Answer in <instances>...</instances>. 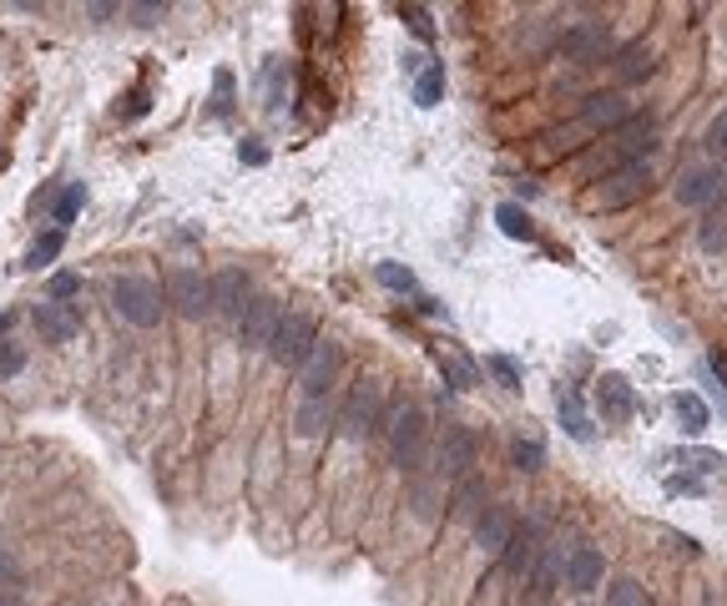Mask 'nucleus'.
<instances>
[{
    "mask_svg": "<svg viewBox=\"0 0 727 606\" xmlns=\"http://www.w3.org/2000/svg\"><path fill=\"white\" fill-rule=\"evenodd\" d=\"M490 370L501 374V384H505V389H520V374H516V364H511V359H501V354H495V359H490Z\"/></svg>",
    "mask_w": 727,
    "mask_h": 606,
    "instance_id": "f704fd0d",
    "label": "nucleus"
},
{
    "mask_svg": "<svg viewBox=\"0 0 727 606\" xmlns=\"http://www.w3.org/2000/svg\"><path fill=\"white\" fill-rule=\"evenodd\" d=\"M81 198H86V193H81V183H71L67 193H61V198L51 202V218H56V228H61V233H67V228H71V218L81 212Z\"/></svg>",
    "mask_w": 727,
    "mask_h": 606,
    "instance_id": "bb28decb",
    "label": "nucleus"
},
{
    "mask_svg": "<svg viewBox=\"0 0 727 606\" xmlns=\"http://www.w3.org/2000/svg\"><path fill=\"white\" fill-rule=\"evenodd\" d=\"M81 293V278L77 273H56L51 278V303H67V299H77Z\"/></svg>",
    "mask_w": 727,
    "mask_h": 606,
    "instance_id": "72a5a7b5",
    "label": "nucleus"
},
{
    "mask_svg": "<svg viewBox=\"0 0 727 606\" xmlns=\"http://www.w3.org/2000/svg\"><path fill=\"white\" fill-rule=\"evenodd\" d=\"M561 567H566V556L561 551H536V567H530V592L536 596H551L555 592V581H561Z\"/></svg>",
    "mask_w": 727,
    "mask_h": 606,
    "instance_id": "aec40b11",
    "label": "nucleus"
},
{
    "mask_svg": "<svg viewBox=\"0 0 727 606\" xmlns=\"http://www.w3.org/2000/svg\"><path fill=\"white\" fill-rule=\"evenodd\" d=\"M511 461H516L520 470H541V465H546V445H541V440H516V445H511Z\"/></svg>",
    "mask_w": 727,
    "mask_h": 606,
    "instance_id": "c85d7f7f",
    "label": "nucleus"
},
{
    "mask_svg": "<svg viewBox=\"0 0 727 606\" xmlns=\"http://www.w3.org/2000/svg\"><path fill=\"white\" fill-rule=\"evenodd\" d=\"M607 606H652V596H647V586H636L632 576H622V581H611Z\"/></svg>",
    "mask_w": 727,
    "mask_h": 606,
    "instance_id": "393cba45",
    "label": "nucleus"
},
{
    "mask_svg": "<svg viewBox=\"0 0 727 606\" xmlns=\"http://www.w3.org/2000/svg\"><path fill=\"white\" fill-rule=\"evenodd\" d=\"M132 15H137V26H152L162 15V5H132Z\"/></svg>",
    "mask_w": 727,
    "mask_h": 606,
    "instance_id": "4c0bfd02",
    "label": "nucleus"
},
{
    "mask_svg": "<svg viewBox=\"0 0 727 606\" xmlns=\"http://www.w3.org/2000/svg\"><path fill=\"white\" fill-rule=\"evenodd\" d=\"M495 223H501L505 237H520V243H530V237H536V228H530L526 208H516V202H501V208H495Z\"/></svg>",
    "mask_w": 727,
    "mask_h": 606,
    "instance_id": "5701e85b",
    "label": "nucleus"
},
{
    "mask_svg": "<svg viewBox=\"0 0 727 606\" xmlns=\"http://www.w3.org/2000/svg\"><path fill=\"white\" fill-rule=\"evenodd\" d=\"M626 117H632L626 96H617V92H596V96H586V121H591V127H622Z\"/></svg>",
    "mask_w": 727,
    "mask_h": 606,
    "instance_id": "a211bd4d",
    "label": "nucleus"
},
{
    "mask_svg": "<svg viewBox=\"0 0 727 606\" xmlns=\"http://www.w3.org/2000/svg\"><path fill=\"white\" fill-rule=\"evenodd\" d=\"M404 15H410V26H414V36H424V40L435 36V31H430V15H424V11H420V5H410V11H404Z\"/></svg>",
    "mask_w": 727,
    "mask_h": 606,
    "instance_id": "c9c22d12",
    "label": "nucleus"
},
{
    "mask_svg": "<svg viewBox=\"0 0 727 606\" xmlns=\"http://www.w3.org/2000/svg\"><path fill=\"white\" fill-rule=\"evenodd\" d=\"M596 409H601V420L607 424L632 420L636 395H632V384H626V374H601V380H596Z\"/></svg>",
    "mask_w": 727,
    "mask_h": 606,
    "instance_id": "9d476101",
    "label": "nucleus"
},
{
    "mask_svg": "<svg viewBox=\"0 0 727 606\" xmlns=\"http://www.w3.org/2000/svg\"><path fill=\"white\" fill-rule=\"evenodd\" d=\"M611 67H617V81H626V86H632V81H647L657 61H652V51L642 46V40H632V46H626V51L617 56Z\"/></svg>",
    "mask_w": 727,
    "mask_h": 606,
    "instance_id": "412c9836",
    "label": "nucleus"
},
{
    "mask_svg": "<svg viewBox=\"0 0 727 606\" xmlns=\"http://www.w3.org/2000/svg\"><path fill=\"white\" fill-rule=\"evenodd\" d=\"M723 193H727V172H717V167H692L677 183V202L682 208H713Z\"/></svg>",
    "mask_w": 727,
    "mask_h": 606,
    "instance_id": "0eeeda50",
    "label": "nucleus"
},
{
    "mask_svg": "<svg viewBox=\"0 0 727 606\" xmlns=\"http://www.w3.org/2000/svg\"><path fill=\"white\" fill-rule=\"evenodd\" d=\"M505 556H511V571H526L530 561H536V540H530V536H511Z\"/></svg>",
    "mask_w": 727,
    "mask_h": 606,
    "instance_id": "7c9ffc66",
    "label": "nucleus"
},
{
    "mask_svg": "<svg viewBox=\"0 0 727 606\" xmlns=\"http://www.w3.org/2000/svg\"><path fill=\"white\" fill-rule=\"evenodd\" d=\"M0 606H15V602H0Z\"/></svg>",
    "mask_w": 727,
    "mask_h": 606,
    "instance_id": "58836bf2",
    "label": "nucleus"
},
{
    "mask_svg": "<svg viewBox=\"0 0 727 606\" xmlns=\"http://www.w3.org/2000/svg\"><path fill=\"white\" fill-rule=\"evenodd\" d=\"M379 430H389L395 440V465L399 470H420L424 461V445H430V420H424L420 405H389L384 409Z\"/></svg>",
    "mask_w": 727,
    "mask_h": 606,
    "instance_id": "f257e3e1",
    "label": "nucleus"
},
{
    "mask_svg": "<svg viewBox=\"0 0 727 606\" xmlns=\"http://www.w3.org/2000/svg\"><path fill=\"white\" fill-rule=\"evenodd\" d=\"M511 536H516V515L505 511V505H485V511L476 515V540L485 551H505Z\"/></svg>",
    "mask_w": 727,
    "mask_h": 606,
    "instance_id": "4468645a",
    "label": "nucleus"
},
{
    "mask_svg": "<svg viewBox=\"0 0 727 606\" xmlns=\"http://www.w3.org/2000/svg\"><path fill=\"white\" fill-rule=\"evenodd\" d=\"M561 424H566L576 440H591V420H586V405H582V395H561Z\"/></svg>",
    "mask_w": 727,
    "mask_h": 606,
    "instance_id": "b1692460",
    "label": "nucleus"
},
{
    "mask_svg": "<svg viewBox=\"0 0 727 606\" xmlns=\"http://www.w3.org/2000/svg\"><path fill=\"white\" fill-rule=\"evenodd\" d=\"M702 147L713 152V158H727V112H717L713 127H707V137H702Z\"/></svg>",
    "mask_w": 727,
    "mask_h": 606,
    "instance_id": "2f4dec72",
    "label": "nucleus"
},
{
    "mask_svg": "<svg viewBox=\"0 0 727 606\" xmlns=\"http://www.w3.org/2000/svg\"><path fill=\"white\" fill-rule=\"evenodd\" d=\"M439 92H445V67H424L420 81H414V102H420V106H435Z\"/></svg>",
    "mask_w": 727,
    "mask_h": 606,
    "instance_id": "a878e982",
    "label": "nucleus"
},
{
    "mask_svg": "<svg viewBox=\"0 0 727 606\" xmlns=\"http://www.w3.org/2000/svg\"><path fill=\"white\" fill-rule=\"evenodd\" d=\"M379 283H389V289H399V293H414V273L399 264H379Z\"/></svg>",
    "mask_w": 727,
    "mask_h": 606,
    "instance_id": "473e14b6",
    "label": "nucleus"
},
{
    "mask_svg": "<svg viewBox=\"0 0 727 606\" xmlns=\"http://www.w3.org/2000/svg\"><path fill=\"white\" fill-rule=\"evenodd\" d=\"M31 318H36V329H40V339H46V343H71L81 334L77 314H71L67 303L46 299V303H36V314H31Z\"/></svg>",
    "mask_w": 727,
    "mask_h": 606,
    "instance_id": "ddd939ff",
    "label": "nucleus"
},
{
    "mask_svg": "<svg viewBox=\"0 0 727 606\" xmlns=\"http://www.w3.org/2000/svg\"><path fill=\"white\" fill-rule=\"evenodd\" d=\"M278 318H283V308H278V299H248V308L238 314V334H243V343L248 349H263L268 339H273V329H278Z\"/></svg>",
    "mask_w": 727,
    "mask_h": 606,
    "instance_id": "6e6552de",
    "label": "nucleus"
},
{
    "mask_svg": "<svg viewBox=\"0 0 727 606\" xmlns=\"http://www.w3.org/2000/svg\"><path fill=\"white\" fill-rule=\"evenodd\" d=\"M672 409H677V420H682V430H688V435H702V430L713 424V409H707V399L692 395V389L672 395Z\"/></svg>",
    "mask_w": 727,
    "mask_h": 606,
    "instance_id": "6ab92c4d",
    "label": "nucleus"
},
{
    "mask_svg": "<svg viewBox=\"0 0 727 606\" xmlns=\"http://www.w3.org/2000/svg\"><path fill=\"white\" fill-rule=\"evenodd\" d=\"M561 576H566L571 592H596V586H601V576H607V556L596 551V546H576V551L566 556Z\"/></svg>",
    "mask_w": 727,
    "mask_h": 606,
    "instance_id": "f8f14e48",
    "label": "nucleus"
},
{
    "mask_svg": "<svg viewBox=\"0 0 727 606\" xmlns=\"http://www.w3.org/2000/svg\"><path fill=\"white\" fill-rule=\"evenodd\" d=\"M112 303H117V314L127 318V324H137V329H152V324H162V293L152 278H117V289H112Z\"/></svg>",
    "mask_w": 727,
    "mask_h": 606,
    "instance_id": "f03ea898",
    "label": "nucleus"
},
{
    "mask_svg": "<svg viewBox=\"0 0 727 606\" xmlns=\"http://www.w3.org/2000/svg\"><path fill=\"white\" fill-rule=\"evenodd\" d=\"M652 193V167L647 162H632V167H622V172H611L607 183L591 193V208H626V202H636V198H647Z\"/></svg>",
    "mask_w": 727,
    "mask_h": 606,
    "instance_id": "423d86ee",
    "label": "nucleus"
},
{
    "mask_svg": "<svg viewBox=\"0 0 727 606\" xmlns=\"http://www.w3.org/2000/svg\"><path fill=\"white\" fill-rule=\"evenodd\" d=\"M21 364H26V359H21V349H5V354H0V380H5V374H15Z\"/></svg>",
    "mask_w": 727,
    "mask_h": 606,
    "instance_id": "e433bc0d",
    "label": "nucleus"
},
{
    "mask_svg": "<svg viewBox=\"0 0 727 606\" xmlns=\"http://www.w3.org/2000/svg\"><path fill=\"white\" fill-rule=\"evenodd\" d=\"M308 349H314V318L308 314H283L278 318L273 339H268V354L283 364V370H298L308 359Z\"/></svg>",
    "mask_w": 727,
    "mask_h": 606,
    "instance_id": "20e7f679",
    "label": "nucleus"
},
{
    "mask_svg": "<svg viewBox=\"0 0 727 606\" xmlns=\"http://www.w3.org/2000/svg\"><path fill=\"white\" fill-rule=\"evenodd\" d=\"M379 399H384V384L379 380H359L354 384V395H349L344 415H339V430H344V440H364L370 430H379V420H384Z\"/></svg>",
    "mask_w": 727,
    "mask_h": 606,
    "instance_id": "7ed1b4c3",
    "label": "nucleus"
},
{
    "mask_svg": "<svg viewBox=\"0 0 727 606\" xmlns=\"http://www.w3.org/2000/svg\"><path fill=\"white\" fill-rule=\"evenodd\" d=\"M293 424H298V435H304V440H318V435H324V430L333 424L329 395H324V399H304V405H298V420H293Z\"/></svg>",
    "mask_w": 727,
    "mask_h": 606,
    "instance_id": "4be33fe9",
    "label": "nucleus"
},
{
    "mask_svg": "<svg viewBox=\"0 0 727 606\" xmlns=\"http://www.w3.org/2000/svg\"><path fill=\"white\" fill-rule=\"evenodd\" d=\"M697 243H702L707 253H723V248H727V218H717V212H713V218H702Z\"/></svg>",
    "mask_w": 727,
    "mask_h": 606,
    "instance_id": "cd10ccee",
    "label": "nucleus"
},
{
    "mask_svg": "<svg viewBox=\"0 0 727 606\" xmlns=\"http://www.w3.org/2000/svg\"><path fill=\"white\" fill-rule=\"evenodd\" d=\"M617 158H622V167H632V162H647L652 147H657V121L652 117H626L622 127H617Z\"/></svg>",
    "mask_w": 727,
    "mask_h": 606,
    "instance_id": "1a4fd4ad",
    "label": "nucleus"
},
{
    "mask_svg": "<svg viewBox=\"0 0 727 606\" xmlns=\"http://www.w3.org/2000/svg\"><path fill=\"white\" fill-rule=\"evenodd\" d=\"M212 293V308H223V314L238 318L243 308H248V273H238V268H223V273L208 283Z\"/></svg>",
    "mask_w": 727,
    "mask_h": 606,
    "instance_id": "dca6fc26",
    "label": "nucleus"
},
{
    "mask_svg": "<svg viewBox=\"0 0 727 606\" xmlns=\"http://www.w3.org/2000/svg\"><path fill=\"white\" fill-rule=\"evenodd\" d=\"M339 364H344L339 343H333V339H314L308 359L298 364V384H304V399H324V395H329L333 380H339Z\"/></svg>",
    "mask_w": 727,
    "mask_h": 606,
    "instance_id": "39448f33",
    "label": "nucleus"
},
{
    "mask_svg": "<svg viewBox=\"0 0 727 606\" xmlns=\"http://www.w3.org/2000/svg\"><path fill=\"white\" fill-rule=\"evenodd\" d=\"M607 46H611L607 26H576V31H566V36H561V51H566L571 61H582V67L601 61V56H607Z\"/></svg>",
    "mask_w": 727,
    "mask_h": 606,
    "instance_id": "2eb2a0df",
    "label": "nucleus"
},
{
    "mask_svg": "<svg viewBox=\"0 0 727 606\" xmlns=\"http://www.w3.org/2000/svg\"><path fill=\"white\" fill-rule=\"evenodd\" d=\"M61 243H67V233H61V228H56V233H46V237H40V243H36V248H31V258H26V264H31V268L51 264L56 253H61Z\"/></svg>",
    "mask_w": 727,
    "mask_h": 606,
    "instance_id": "c756f323",
    "label": "nucleus"
},
{
    "mask_svg": "<svg viewBox=\"0 0 727 606\" xmlns=\"http://www.w3.org/2000/svg\"><path fill=\"white\" fill-rule=\"evenodd\" d=\"M167 293H173L177 314H187V318H198L202 308H208V303H212V293H208V278H202L198 268H173V273H167Z\"/></svg>",
    "mask_w": 727,
    "mask_h": 606,
    "instance_id": "9b49d317",
    "label": "nucleus"
},
{
    "mask_svg": "<svg viewBox=\"0 0 727 606\" xmlns=\"http://www.w3.org/2000/svg\"><path fill=\"white\" fill-rule=\"evenodd\" d=\"M439 461H445V470H450V475L470 470V465H476V435H470L465 424H450V430H445V450H439Z\"/></svg>",
    "mask_w": 727,
    "mask_h": 606,
    "instance_id": "f3484780",
    "label": "nucleus"
}]
</instances>
